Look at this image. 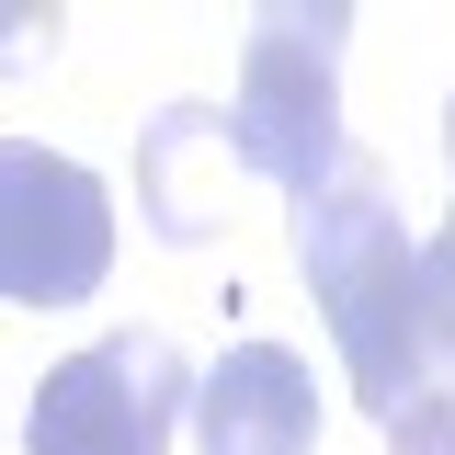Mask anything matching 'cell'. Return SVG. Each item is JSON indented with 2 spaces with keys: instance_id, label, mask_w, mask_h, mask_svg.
<instances>
[{
  "instance_id": "cell-9",
  "label": "cell",
  "mask_w": 455,
  "mask_h": 455,
  "mask_svg": "<svg viewBox=\"0 0 455 455\" xmlns=\"http://www.w3.org/2000/svg\"><path fill=\"white\" fill-rule=\"evenodd\" d=\"M444 160H455V92H444Z\"/></svg>"
},
{
  "instance_id": "cell-3",
  "label": "cell",
  "mask_w": 455,
  "mask_h": 455,
  "mask_svg": "<svg viewBox=\"0 0 455 455\" xmlns=\"http://www.w3.org/2000/svg\"><path fill=\"white\" fill-rule=\"evenodd\" d=\"M114 274L103 171L57 160L46 137H0V307H80Z\"/></svg>"
},
{
  "instance_id": "cell-1",
  "label": "cell",
  "mask_w": 455,
  "mask_h": 455,
  "mask_svg": "<svg viewBox=\"0 0 455 455\" xmlns=\"http://www.w3.org/2000/svg\"><path fill=\"white\" fill-rule=\"evenodd\" d=\"M296 274H307L341 364H353V398L387 433L444 398L433 387V353H421V251H410V228H398L376 171H341L331 194L296 205Z\"/></svg>"
},
{
  "instance_id": "cell-2",
  "label": "cell",
  "mask_w": 455,
  "mask_h": 455,
  "mask_svg": "<svg viewBox=\"0 0 455 455\" xmlns=\"http://www.w3.org/2000/svg\"><path fill=\"white\" fill-rule=\"evenodd\" d=\"M341 35L353 12L341 0H284L251 23V57H239V92H228V160L251 182H274L284 205L331 194L341 171Z\"/></svg>"
},
{
  "instance_id": "cell-8",
  "label": "cell",
  "mask_w": 455,
  "mask_h": 455,
  "mask_svg": "<svg viewBox=\"0 0 455 455\" xmlns=\"http://www.w3.org/2000/svg\"><path fill=\"white\" fill-rule=\"evenodd\" d=\"M387 455H455V398H433V410H410L387 433Z\"/></svg>"
},
{
  "instance_id": "cell-5",
  "label": "cell",
  "mask_w": 455,
  "mask_h": 455,
  "mask_svg": "<svg viewBox=\"0 0 455 455\" xmlns=\"http://www.w3.org/2000/svg\"><path fill=\"white\" fill-rule=\"evenodd\" d=\"M194 444L205 455H319V387L284 341H228L217 376L194 387Z\"/></svg>"
},
{
  "instance_id": "cell-4",
  "label": "cell",
  "mask_w": 455,
  "mask_h": 455,
  "mask_svg": "<svg viewBox=\"0 0 455 455\" xmlns=\"http://www.w3.org/2000/svg\"><path fill=\"white\" fill-rule=\"evenodd\" d=\"M182 410H194L182 353L160 331H103L68 364H46V387L23 410V455H160Z\"/></svg>"
},
{
  "instance_id": "cell-7",
  "label": "cell",
  "mask_w": 455,
  "mask_h": 455,
  "mask_svg": "<svg viewBox=\"0 0 455 455\" xmlns=\"http://www.w3.org/2000/svg\"><path fill=\"white\" fill-rule=\"evenodd\" d=\"M35 57H57V12H0V80H23Z\"/></svg>"
},
{
  "instance_id": "cell-6",
  "label": "cell",
  "mask_w": 455,
  "mask_h": 455,
  "mask_svg": "<svg viewBox=\"0 0 455 455\" xmlns=\"http://www.w3.org/2000/svg\"><path fill=\"white\" fill-rule=\"evenodd\" d=\"M421 353H433V387H455V217L421 239Z\"/></svg>"
}]
</instances>
